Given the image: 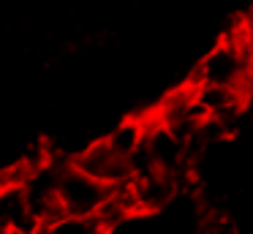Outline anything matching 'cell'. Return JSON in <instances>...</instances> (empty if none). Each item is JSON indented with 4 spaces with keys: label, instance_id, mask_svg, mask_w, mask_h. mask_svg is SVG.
I'll use <instances>...</instances> for the list:
<instances>
[{
    "label": "cell",
    "instance_id": "ba28073f",
    "mask_svg": "<svg viewBox=\"0 0 253 234\" xmlns=\"http://www.w3.org/2000/svg\"><path fill=\"white\" fill-rule=\"evenodd\" d=\"M251 87H253V49H251Z\"/></svg>",
    "mask_w": 253,
    "mask_h": 234
},
{
    "label": "cell",
    "instance_id": "277c9868",
    "mask_svg": "<svg viewBox=\"0 0 253 234\" xmlns=\"http://www.w3.org/2000/svg\"><path fill=\"white\" fill-rule=\"evenodd\" d=\"M144 152H147L150 163L166 174H174L177 180L188 172V158H185V141L174 136L166 125L150 114L147 117V139H144Z\"/></svg>",
    "mask_w": 253,
    "mask_h": 234
},
{
    "label": "cell",
    "instance_id": "6da1fadb",
    "mask_svg": "<svg viewBox=\"0 0 253 234\" xmlns=\"http://www.w3.org/2000/svg\"><path fill=\"white\" fill-rule=\"evenodd\" d=\"M251 49L253 44L237 38H220L196 63L188 82L191 85H223L251 93Z\"/></svg>",
    "mask_w": 253,
    "mask_h": 234
},
{
    "label": "cell",
    "instance_id": "8992f818",
    "mask_svg": "<svg viewBox=\"0 0 253 234\" xmlns=\"http://www.w3.org/2000/svg\"><path fill=\"white\" fill-rule=\"evenodd\" d=\"M144 139H147V117H126L104 136L106 144L128 161L144 147Z\"/></svg>",
    "mask_w": 253,
    "mask_h": 234
},
{
    "label": "cell",
    "instance_id": "7a4b0ae2",
    "mask_svg": "<svg viewBox=\"0 0 253 234\" xmlns=\"http://www.w3.org/2000/svg\"><path fill=\"white\" fill-rule=\"evenodd\" d=\"M109 185L79 172L74 163L57 166V199H60L66 215L93 218L101 210V204L109 199Z\"/></svg>",
    "mask_w": 253,
    "mask_h": 234
},
{
    "label": "cell",
    "instance_id": "3957f363",
    "mask_svg": "<svg viewBox=\"0 0 253 234\" xmlns=\"http://www.w3.org/2000/svg\"><path fill=\"white\" fill-rule=\"evenodd\" d=\"M71 163L79 169V172L90 174L93 180L109 185V188L133 180L131 161H128V158H123V155H117V152L112 150L104 139L93 141V144H87L82 152H77V155L71 158Z\"/></svg>",
    "mask_w": 253,
    "mask_h": 234
},
{
    "label": "cell",
    "instance_id": "52a82bcc",
    "mask_svg": "<svg viewBox=\"0 0 253 234\" xmlns=\"http://www.w3.org/2000/svg\"><path fill=\"white\" fill-rule=\"evenodd\" d=\"M39 234H106L95 218H79V215H63L60 221L44 226Z\"/></svg>",
    "mask_w": 253,
    "mask_h": 234
},
{
    "label": "cell",
    "instance_id": "5b68a950",
    "mask_svg": "<svg viewBox=\"0 0 253 234\" xmlns=\"http://www.w3.org/2000/svg\"><path fill=\"white\" fill-rule=\"evenodd\" d=\"M131 185H133V193H136L139 212H158L177 196L180 180L174 174L161 172V169H150V172L133 174Z\"/></svg>",
    "mask_w": 253,
    "mask_h": 234
},
{
    "label": "cell",
    "instance_id": "9c48e42d",
    "mask_svg": "<svg viewBox=\"0 0 253 234\" xmlns=\"http://www.w3.org/2000/svg\"><path fill=\"white\" fill-rule=\"evenodd\" d=\"M8 234H14V232H8Z\"/></svg>",
    "mask_w": 253,
    "mask_h": 234
}]
</instances>
